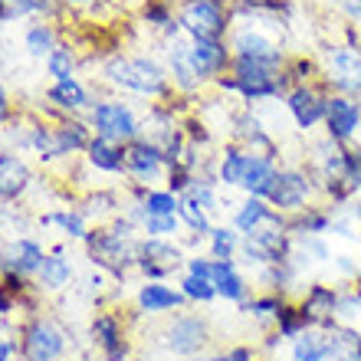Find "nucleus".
<instances>
[{
	"mask_svg": "<svg viewBox=\"0 0 361 361\" xmlns=\"http://www.w3.org/2000/svg\"><path fill=\"white\" fill-rule=\"evenodd\" d=\"M99 73H102L105 86L118 89V92L142 95V99H152V102H161L174 92L168 66H161L154 56H145V53H118L115 49L102 59Z\"/></svg>",
	"mask_w": 361,
	"mask_h": 361,
	"instance_id": "f257e3e1",
	"label": "nucleus"
},
{
	"mask_svg": "<svg viewBox=\"0 0 361 361\" xmlns=\"http://www.w3.org/2000/svg\"><path fill=\"white\" fill-rule=\"evenodd\" d=\"M214 86L220 92H230L243 99V102H273V99H283L289 92V79H286L283 69L267 66L259 59H247V56H233L230 63V73L220 76Z\"/></svg>",
	"mask_w": 361,
	"mask_h": 361,
	"instance_id": "f03ea898",
	"label": "nucleus"
},
{
	"mask_svg": "<svg viewBox=\"0 0 361 361\" xmlns=\"http://www.w3.org/2000/svg\"><path fill=\"white\" fill-rule=\"evenodd\" d=\"M138 240L142 237H122V233H115L109 224H95V227H89L82 247H86L89 263L99 273L125 279V273L135 269V263H138Z\"/></svg>",
	"mask_w": 361,
	"mask_h": 361,
	"instance_id": "7ed1b4c3",
	"label": "nucleus"
},
{
	"mask_svg": "<svg viewBox=\"0 0 361 361\" xmlns=\"http://www.w3.org/2000/svg\"><path fill=\"white\" fill-rule=\"evenodd\" d=\"M293 253V233L286 227V214H276L269 224L250 230V233H240V253L237 257L247 263L250 269L259 267H276V263H286Z\"/></svg>",
	"mask_w": 361,
	"mask_h": 361,
	"instance_id": "20e7f679",
	"label": "nucleus"
},
{
	"mask_svg": "<svg viewBox=\"0 0 361 361\" xmlns=\"http://www.w3.org/2000/svg\"><path fill=\"white\" fill-rule=\"evenodd\" d=\"M233 0H178V23L188 37L227 39L233 27Z\"/></svg>",
	"mask_w": 361,
	"mask_h": 361,
	"instance_id": "39448f33",
	"label": "nucleus"
},
{
	"mask_svg": "<svg viewBox=\"0 0 361 361\" xmlns=\"http://www.w3.org/2000/svg\"><path fill=\"white\" fill-rule=\"evenodd\" d=\"M86 122L99 138H109V142L128 145L135 138H142V118L128 102L115 99V95H105L86 112Z\"/></svg>",
	"mask_w": 361,
	"mask_h": 361,
	"instance_id": "423d86ee",
	"label": "nucleus"
},
{
	"mask_svg": "<svg viewBox=\"0 0 361 361\" xmlns=\"http://www.w3.org/2000/svg\"><path fill=\"white\" fill-rule=\"evenodd\" d=\"M20 361H63L66 358V332L47 315H27L20 322L17 338Z\"/></svg>",
	"mask_w": 361,
	"mask_h": 361,
	"instance_id": "0eeeda50",
	"label": "nucleus"
},
{
	"mask_svg": "<svg viewBox=\"0 0 361 361\" xmlns=\"http://www.w3.org/2000/svg\"><path fill=\"white\" fill-rule=\"evenodd\" d=\"M315 194H319V184L309 174V168L305 164H286V168L276 171V180L269 188L267 200L273 204V210L293 217V214H299V210H305L312 204Z\"/></svg>",
	"mask_w": 361,
	"mask_h": 361,
	"instance_id": "6e6552de",
	"label": "nucleus"
},
{
	"mask_svg": "<svg viewBox=\"0 0 361 361\" xmlns=\"http://www.w3.org/2000/svg\"><path fill=\"white\" fill-rule=\"evenodd\" d=\"M319 66H322V82L329 92L361 99V47L338 43V47L325 49Z\"/></svg>",
	"mask_w": 361,
	"mask_h": 361,
	"instance_id": "1a4fd4ad",
	"label": "nucleus"
},
{
	"mask_svg": "<svg viewBox=\"0 0 361 361\" xmlns=\"http://www.w3.org/2000/svg\"><path fill=\"white\" fill-rule=\"evenodd\" d=\"M227 43H230V53L233 56H247V59H259L267 66L283 69L289 63L283 49V39H276V33L263 27H253V23H233L227 33Z\"/></svg>",
	"mask_w": 361,
	"mask_h": 361,
	"instance_id": "9d476101",
	"label": "nucleus"
},
{
	"mask_svg": "<svg viewBox=\"0 0 361 361\" xmlns=\"http://www.w3.org/2000/svg\"><path fill=\"white\" fill-rule=\"evenodd\" d=\"M184 247L180 240L171 237H142L138 240V263L135 269L145 276V279H158V283H168V276H174L184 267Z\"/></svg>",
	"mask_w": 361,
	"mask_h": 361,
	"instance_id": "9b49d317",
	"label": "nucleus"
},
{
	"mask_svg": "<svg viewBox=\"0 0 361 361\" xmlns=\"http://www.w3.org/2000/svg\"><path fill=\"white\" fill-rule=\"evenodd\" d=\"M210 342V325L204 315L197 312H171L168 325H164V348L174 355H184V358H194L197 352H204Z\"/></svg>",
	"mask_w": 361,
	"mask_h": 361,
	"instance_id": "f8f14e48",
	"label": "nucleus"
},
{
	"mask_svg": "<svg viewBox=\"0 0 361 361\" xmlns=\"http://www.w3.org/2000/svg\"><path fill=\"white\" fill-rule=\"evenodd\" d=\"M89 335H92V345L99 348L102 361L132 358V338H128V325H125L122 312H115V309L95 312L92 322H89Z\"/></svg>",
	"mask_w": 361,
	"mask_h": 361,
	"instance_id": "ddd939ff",
	"label": "nucleus"
},
{
	"mask_svg": "<svg viewBox=\"0 0 361 361\" xmlns=\"http://www.w3.org/2000/svg\"><path fill=\"white\" fill-rule=\"evenodd\" d=\"M329 89H325L322 79L315 82H305V86H293L289 92L283 95V105L293 125L299 132H312L315 125L325 122V105H329Z\"/></svg>",
	"mask_w": 361,
	"mask_h": 361,
	"instance_id": "4468645a",
	"label": "nucleus"
},
{
	"mask_svg": "<svg viewBox=\"0 0 361 361\" xmlns=\"http://www.w3.org/2000/svg\"><path fill=\"white\" fill-rule=\"evenodd\" d=\"M168 158L154 142L148 138H135V142L125 145V178L138 180V184H148L154 188L158 180L168 178Z\"/></svg>",
	"mask_w": 361,
	"mask_h": 361,
	"instance_id": "2eb2a0df",
	"label": "nucleus"
},
{
	"mask_svg": "<svg viewBox=\"0 0 361 361\" xmlns=\"http://www.w3.org/2000/svg\"><path fill=\"white\" fill-rule=\"evenodd\" d=\"M164 59H168V76H171L174 92L180 95H194L204 89L197 69H194V59H190V37L180 30L174 37H164Z\"/></svg>",
	"mask_w": 361,
	"mask_h": 361,
	"instance_id": "dca6fc26",
	"label": "nucleus"
},
{
	"mask_svg": "<svg viewBox=\"0 0 361 361\" xmlns=\"http://www.w3.org/2000/svg\"><path fill=\"white\" fill-rule=\"evenodd\" d=\"M325 135L338 145H352L361 135V99L352 95H329V105H325Z\"/></svg>",
	"mask_w": 361,
	"mask_h": 361,
	"instance_id": "f3484780",
	"label": "nucleus"
},
{
	"mask_svg": "<svg viewBox=\"0 0 361 361\" xmlns=\"http://www.w3.org/2000/svg\"><path fill=\"white\" fill-rule=\"evenodd\" d=\"M190 59H194V69L204 86H214L220 76L230 73V63H233V53H230L227 39H204V37H190Z\"/></svg>",
	"mask_w": 361,
	"mask_h": 361,
	"instance_id": "a211bd4d",
	"label": "nucleus"
},
{
	"mask_svg": "<svg viewBox=\"0 0 361 361\" xmlns=\"http://www.w3.org/2000/svg\"><path fill=\"white\" fill-rule=\"evenodd\" d=\"M43 259H47V250H43V243H39V240L17 237V240H10L7 247L0 250V273L37 279L39 267H43Z\"/></svg>",
	"mask_w": 361,
	"mask_h": 361,
	"instance_id": "6ab92c4d",
	"label": "nucleus"
},
{
	"mask_svg": "<svg viewBox=\"0 0 361 361\" xmlns=\"http://www.w3.org/2000/svg\"><path fill=\"white\" fill-rule=\"evenodd\" d=\"M43 95H47L49 109H56L59 115H79V118H86V112L92 109L95 102H99V99L89 92L86 82H82V79H76V76L53 82V86H49Z\"/></svg>",
	"mask_w": 361,
	"mask_h": 361,
	"instance_id": "aec40b11",
	"label": "nucleus"
},
{
	"mask_svg": "<svg viewBox=\"0 0 361 361\" xmlns=\"http://www.w3.org/2000/svg\"><path fill=\"white\" fill-rule=\"evenodd\" d=\"M188 305L184 293L178 286L158 283V279H145L135 293V309L142 315H168V312H180Z\"/></svg>",
	"mask_w": 361,
	"mask_h": 361,
	"instance_id": "412c9836",
	"label": "nucleus"
},
{
	"mask_svg": "<svg viewBox=\"0 0 361 361\" xmlns=\"http://www.w3.org/2000/svg\"><path fill=\"white\" fill-rule=\"evenodd\" d=\"M299 305H302V312L309 315L312 329H322V332H329V329L338 322V289H335V286L312 283L302 293Z\"/></svg>",
	"mask_w": 361,
	"mask_h": 361,
	"instance_id": "4be33fe9",
	"label": "nucleus"
},
{
	"mask_svg": "<svg viewBox=\"0 0 361 361\" xmlns=\"http://www.w3.org/2000/svg\"><path fill=\"white\" fill-rule=\"evenodd\" d=\"M33 171H30L27 158L17 148H0V190H4V204H13L30 190Z\"/></svg>",
	"mask_w": 361,
	"mask_h": 361,
	"instance_id": "5701e85b",
	"label": "nucleus"
},
{
	"mask_svg": "<svg viewBox=\"0 0 361 361\" xmlns=\"http://www.w3.org/2000/svg\"><path fill=\"white\" fill-rule=\"evenodd\" d=\"M210 283L217 286V295L220 299H227V302H237L243 305L253 293V286L243 273H240V263L237 259H214V267H210Z\"/></svg>",
	"mask_w": 361,
	"mask_h": 361,
	"instance_id": "b1692460",
	"label": "nucleus"
},
{
	"mask_svg": "<svg viewBox=\"0 0 361 361\" xmlns=\"http://www.w3.org/2000/svg\"><path fill=\"white\" fill-rule=\"evenodd\" d=\"M53 132H56V145H59V158H73V154H82L92 142V128H89L86 118L79 115H63L53 122Z\"/></svg>",
	"mask_w": 361,
	"mask_h": 361,
	"instance_id": "393cba45",
	"label": "nucleus"
},
{
	"mask_svg": "<svg viewBox=\"0 0 361 361\" xmlns=\"http://www.w3.org/2000/svg\"><path fill=\"white\" fill-rule=\"evenodd\" d=\"M82 154H86V164L92 171L112 174V178H125V145L92 135V142H89V148Z\"/></svg>",
	"mask_w": 361,
	"mask_h": 361,
	"instance_id": "a878e982",
	"label": "nucleus"
},
{
	"mask_svg": "<svg viewBox=\"0 0 361 361\" xmlns=\"http://www.w3.org/2000/svg\"><path fill=\"white\" fill-rule=\"evenodd\" d=\"M276 171H279V158L250 152L247 174L240 180V190H243L247 197H267L269 188H273V180H276Z\"/></svg>",
	"mask_w": 361,
	"mask_h": 361,
	"instance_id": "bb28decb",
	"label": "nucleus"
},
{
	"mask_svg": "<svg viewBox=\"0 0 361 361\" xmlns=\"http://www.w3.org/2000/svg\"><path fill=\"white\" fill-rule=\"evenodd\" d=\"M69 283H73V263L66 259L63 247L49 250L47 259H43V267H39V273H37L39 293H63Z\"/></svg>",
	"mask_w": 361,
	"mask_h": 361,
	"instance_id": "cd10ccee",
	"label": "nucleus"
},
{
	"mask_svg": "<svg viewBox=\"0 0 361 361\" xmlns=\"http://www.w3.org/2000/svg\"><path fill=\"white\" fill-rule=\"evenodd\" d=\"M122 204H125V194L115 188H95L89 190L86 197H82V214H86L89 220H95V224H109L112 217H118L122 214Z\"/></svg>",
	"mask_w": 361,
	"mask_h": 361,
	"instance_id": "c85d7f7f",
	"label": "nucleus"
},
{
	"mask_svg": "<svg viewBox=\"0 0 361 361\" xmlns=\"http://www.w3.org/2000/svg\"><path fill=\"white\" fill-rule=\"evenodd\" d=\"M39 227H59V233L66 240H86L89 217L76 204V207H59V210H49V214H39Z\"/></svg>",
	"mask_w": 361,
	"mask_h": 361,
	"instance_id": "c756f323",
	"label": "nucleus"
},
{
	"mask_svg": "<svg viewBox=\"0 0 361 361\" xmlns=\"http://www.w3.org/2000/svg\"><path fill=\"white\" fill-rule=\"evenodd\" d=\"M289 302L283 293H257V295H250L247 302L240 305V312H247L253 315V322L259 325V329H276V319H279V312H283V305Z\"/></svg>",
	"mask_w": 361,
	"mask_h": 361,
	"instance_id": "7c9ffc66",
	"label": "nucleus"
},
{
	"mask_svg": "<svg viewBox=\"0 0 361 361\" xmlns=\"http://www.w3.org/2000/svg\"><path fill=\"white\" fill-rule=\"evenodd\" d=\"M247 161H250V152L243 145L230 142L224 145V152L217 154V178H220V188H240V180L247 174Z\"/></svg>",
	"mask_w": 361,
	"mask_h": 361,
	"instance_id": "2f4dec72",
	"label": "nucleus"
},
{
	"mask_svg": "<svg viewBox=\"0 0 361 361\" xmlns=\"http://www.w3.org/2000/svg\"><path fill=\"white\" fill-rule=\"evenodd\" d=\"M289 355H293V361H332L329 332H322V329H305L302 335L293 338Z\"/></svg>",
	"mask_w": 361,
	"mask_h": 361,
	"instance_id": "473e14b6",
	"label": "nucleus"
},
{
	"mask_svg": "<svg viewBox=\"0 0 361 361\" xmlns=\"http://www.w3.org/2000/svg\"><path fill=\"white\" fill-rule=\"evenodd\" d=\"M276 214H279V210H273V204H269L267 197H243V204L233 207V220H230V224H233L240 233H250V230L269 224Z\"/></svg>",
	"mask_w": 361,
	"mask_h": 361,
	"instance_id": "72a5a7b5",
	"label": "nucleus"
},
{
	"mask_svg": "<svg viewBox=\"0 0 361 361\" xmlns=\"http://www.w3.org/2000/svg\"><path fill=\"white\" fill-rule=\"evenodd\" d=\"M332 361H361V329L348 322H335L329 329Z\"/></svg>",
	"mask_w": 361,
	"mask_h": 361,
	"instance_id": "f704fd0d",
	"label": "nucleus"
},
{
	"mask_svg": "<svg viewBox=\"0 0 361 361\" xmlns=\"http://www.w3.org/2000/svg\"><path fill=\"white\" fill-rule=\"evenodd\" d=\"M23 47L33 59H47L53 49L59 47V30L49 23V20H39V23H30L27 33H23Z\"/></svg>",
	"mask_w": 361,
	"mask_h": 361,
	"instance_id": "c9c22d12",
	"label": "nucleus"
},
{
	"mask_svg": "<svg viewBox=\"0 0 361 361\" xmlns=\"http://www.w3.org/2000/svg\"><path fill=\"white\" fill-rule=\"evenodd\" d=\"M43 66H47V76L53 79V82L76 76V69H79V49L73 47V43H59V47L53 49L47 59H43Z\"/></svg>",
	"mask_w": 361,
	"mask_h": 361,
	"instance_id": "e433bc0d",
	"label": "nucleus"
},
{
	"mask_svg": "<svg viewBox=\"0 0 361 361\" xmlns=\"http://www.w3.org/2000/svg\"><path fill=\"white\" fill-rule=\"evenodd\" d=\"M7 7V20H17V17H43V20H53L63 13V4L59 0H4Z\"/></svg>",
	"mask_w": 361,
	"mask_h": 361,
	"instance_id": "4c0bfd02",
	"label": "nucleus"
},
{
	"mask_svg": "<svg viewBox=\"0 0 361 361\" xmlns=\"http://www.w3.org/2000/svg\"><path fill=\"white\" fill-rule=\"evenodd\" d=\"M240 253V230L230 227H214L207 237V257L210 259H237Z\"/></svg>",
	"mask_w": 361,
	"mask_h": 361,
	"instance_id": "58836bf2",
	"label": "nucleus"
},
{
	"mask_svg": "<svg viewBox=\"0 0 361 361\" xmlns=\"http://www.w3.org/2000/svg\"><path fill=\"white\" fill-rule=\"evenodd\" d=\"M178 217H180V224H184V227H188L190 233H197L200 240H207V237H210V230L217 227V224H214V217H210L207 210L200 207V204H194L190 197H180Z\"/></svg>",
	"mask_w": 361,
	"mask_h": 361,
	"instance_id": "ea45409f",
	"label": "nucleus"
},
{
	"mask_svg": "<svg viewBox=\"0 0 361 361\" xmlns=\"http://www.w3.org/2000/svg\"><path fill=\"white\" fill-rule=\"evenodd\" d=\"M178 289L184 293V299H188V302H197V305H210L214 299H220V295H217V286L210 283L207 276H190V273H184L178 279Z\"/></svg>",
	"mask_w": 361,
	"mask_h": 361,
	"instance_id": "a19ab883",
	"label": "nucleus"
},
{
	"mask_svg": "<svg viewBox=\"0 0 361 361\" xmlns=\"http://www.w3.org/2000/svg\"><path fill=\"white\" fill-rule=\"evenodd\" d=\"M305 329H312V322H309V315L302 312V305H299V302H286L283 312H279V319H276V332L283 335L286 342H293L295 335H302Z\"/></svg>",
	"mask_w": 361,
	"mask_h": 361,
	"instance_id": "79ce46f5",
	"label": "nucleus"
},
{
	"mask_svg": "<svg viewBox=\"0 0 361 361\" xmlns=\"http://www.w3.org/2000/svg\"><path fill=\"white\" fill-rule=\"evenodd\" d=\"M178 207H180V197L174 194V190H168L161 184H154V188H148L145 190V197H142V210L145 214H178Z\"/></svg>",
	"mask_w": 361,
	"mask_h": 361,
	"instance_id": "37998d69",
	"label": "nucleus"
},
{
	"mask_svg": "<svg viewBox=\"0 0 361 361\" xmlns=\"http://www.w3.org/2000/svg\"><path fill=\"white\" fill-rule=\"evenodd\" d=\"M184 230L178 214H145L142 220V233L145 237H171L178 240V233Z\"/></svg>",
	"mask_w": 361,
	"mask_h": 361,
	"instance_id": "c03bdc74",
	"label": "nucleus"
},
{
	"mask_svg": "<svg viewBox=\"0 0 361 361\" xmlns=\"http://www.w3.org/2000/svg\"><path fill=\"white\" fill-rule=\"evenodd\" d=\"M210 267H214L210 257H188L184 259V273H190V276H207L210 279Z\"/></svg>",
	"mask_w": 361,
	"mask_h": 361,
	"instance_id": "a18cd8bd",
	"label": "nucleus"
},
{
	"mask_svg": "<svg viewBox=\"0 0 361 361\" xmlns=\"http://www.w3.org/2000/svg\"><path fill=\"white\" fill-rule=\"evenodd\" d=\"M17 118V112H13V99H10V92L4 89V82H0V125H10Z\"/></svg>",
	"mask_w": 361,
	"mask_h": 361,
	"instance_id": "49530a36",
	"label": "nucleus"
},
{
	"mask_svg": "<svg viewBox=\"0 0 361 361\" xmlns=\"http://www.w3.org/2000/svg\"><path fill=\"white\" fill-rule=\"evenodd\" d=\"M332 263L338 267V273L348 276V279H358V263L352 257H332Z\"/></svg>",
	"mask_w": 361,
	"mask_h": 361,
	"instance_id": "de8ad7c7",
	"label": "nucleus"
},
{
	"mask_svg": "<svg viewBox=\"0 0 361 361\" xmlns=\"http://www.w3.org/2000/svg\"><path fill=\"white\" fill-rule=\"evenodd\" d=\"M230 361H257V348H250V345H233L227 352Z\"/></svg>",
	"mask_w": 361,
	"mask_h": 361,
	"instance_id": "09e8293b",
	"label": "nucleus"
},
{
	"mask_svg": "<svg viewBox=\"0 0 361 361\" xmlns=\"http://www.w3.org/2000/svg\"><path fill=\"white\" fill-rule=\"evenodd\" d=\"M13 355H17V342H10V338L0 335V361H13Z\"/></svg>",
	"mask_w": 361,
	"mask_h": 361,
	"instance_id": "8fccbe9b",
	"label": "nucleus"
},
{
	"mask_svg": "<svg viewBox=\"0 0 361 361\" xmlns=\"http://www.w3.org/2000/svg\"><path fill=\"white\" fill-rule=\"evenodd\" d=\"M188 361H230V358H227V352H224V355H194V358H188Z\"/></svg>",
	"mask_w": 361,
	"mask_h": 361,
	"instance_id": "3c124183",
	"label": "nucleus"
},
{
	"mask_svg": "<svg viewBox=\"0 0 361 361\" xmlns=\"http://www.w3.org/2000/svg\"><path fill=\"white\" fill-rule=\"evenodd\" d=\"M63 7H92L95 0H59Z\"/></svg>",
	"mask_w": 361,
	"mask_h": 361,
	"instance_id": "603ef678",
	"label": "nucleus"
},
{
	"mask_svg": "<svg viewBox=\"0 0 361 361\" xmlns=\"http://www.w3.org/2000/svg\"><path fill=\"white\" fill-rule=\"evenodd\" d=\"M0 204H4V190H0Z\"/></svg>",
	"mask_w": 361,
	"mask_h": 361,
	"instance_id": "864d4df0",
	"label": "nucleus"
},
{
	"mask_svg": "<svg viewBox=\"0 0 361 361\" xmlns=\"http://www.w3.org/2000/svg\"><path fill=\"white\" fill-rule=\"evenodd\" d=\"M269 361H276V358H269Z\"/></svg>",
	"mask_w": 361,
	"mask_h": 361,
	"instance_id": "5fc2aeb1",
	"label": "nucleus"
},
{
	"mask_svg": "<svg viewBox=\"0 0 361 361\" xmlns=\"http://www.w3.org/2000/svg\"><path fill=\"white\" fill-rule=\"evenodd\" d=\"M342 4H345V0H342Z\"/></svg>",
	"mask_w": 361,
	"mask_h": 361,
	"instance_id": "6e6d98bb",
	"label": "nucleus"
}]
</instances>
